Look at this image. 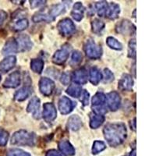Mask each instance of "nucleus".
<instances>
[{
  "mask_svg": "<svg viewBox=\"0 0 156 156\" xmlns=\"http://www.w3.org/2000/svg\"><path fill=\"white\" fill-rule=\"evenodd\" d=\"M105 138L108 140V142H119L122 141V140L126 137V126L122 123H113L108 124L104 129Z\"/></svg>",
  "mask_w": 156,
  "mask_h": 156,
  "instance_id": "obj_1",
  "label": "nucleus"
},
{
  "mask_svg": "<svg viewBox=\"0 0 156 156\" xmlns=\"http://www.w3.org/2000/svg\"><path fill=\"white\" fill-rule=\"evenodd\" d=\"M84 50H85L87 56L91 58H99L101 55V47L97 45L91 40H89V41H87L85 47H84Z\"/></svg>",
  "mask_w": 156,
  "mask_h": 156,
  "instance_id": "obj_2",
  "label": "nucleus"
},
{
  "mask_svg": "<svg viewBox=\"0 0 156 156\" xmlns=\"http://www.w3.org/2000/svg\"><path fill=\"white\" fill-rule=\"evenodd\" d=\"M58 29L64 35H69L74 31L75 27L70 20L64 19L58 23Z\"/></svg>",
  "mask_w": 156,
  "mask_h": 156,
  "instance_id": "obj_3",
  "label": "nucleus"
},
{
  "mask_svg": "<svg viewBox=\"0 0 156 156\" xmlns=\"http://www.w3.org/2000/svg\"><path fill=\"white\" fill-rule=\"evenodd\" d=\"M69 50H70L69 46L65 45V46L62 47V49L58 50V51H56L53 56L54 62L57 64H62L64 62H66L68 56H69Z\"/></svg>",
  "mask_w": 156,
  "mask_h": 156,
  "instance_id": "obj_4",
  "label": "nucleus"
},
{
  "mask_svg": "<svg viewBox=\"0 0 156 156\" xmlns=\"http://www.w3.org/2000/svg\"><path fill=\"white\" fill-rule=\"evenodd\" d=\"M16 41L17 44V48L20 51H27L30 49L33 45L30 37L26 34H20Z\"/></svg>",
  "mask_w": 156,
  "mask_h": 156,
  "instance_id": "obj_5",
  "label": "nucleus"
},
{
  "mask_svg": "<svg viewBox=\"0 0 156 156\" xmlns=\"http://www.w3.org/2000/svg\"><path fill=\"white\" fill-rule=\"evenodd\" d=\"M32 140V135L31 133H28L27 132L23 131V130H20L16 133H14L13 136L12 138V143L13 144H19V143H27L28 141Z\"/></svg>",
  "mask_w": 156,
  "mask_h": 156,
  "instance_id": "obj_6",
  "label": "nucleus"
},
{
  "mask_svg": "<svg viewBox=\"0 0 156 156\" xmlns=\"http://www.w3.org/2000/svg\"><path fill=\"white\" fill-rule=\"evenodd\" d=\"M54 88V83L48 78H42L40 81V90L44 95L51 94Z\"/></svg>",
  "mask_w": 156,
  "mask_h": 156,
  "instance_id": "obj_7",
  "label": "nucleus"
},
{
  "mask_svg": "<svg viewBox=\"0 0 156 156\" xmlns=\"http://www.w3.org/2000/svg\"><path fill=\"white\" fill-rule=\"evenodd\" d=\"M73 107H74L73 102H72L66 97H62L58 103V108L61 113L62 114H67L73 110Z\"/></svg>",
  "mask_w": 156,
  "mask_h": 156,
  "instance_id": "obj_8",
  "label": "nucleus"
},
{
  "mask_svg": "<svg viewBox=\"0 0 156 156\" xmlns=\"http://www.w3.org/2000/svg\"><path fill=\"white\" fill-rule=\"evenodd\" d=\"M43 115L44 119L48 122L53 120L56 116V111L54 105L51 103H46L44 105V110H43Z\"/></svg>",
  "mask_w": 156,
  "mask_h": 156,
  "instance_id": "obj_9",
  "label": "nucleus"
},
{
  "mask_svg": "<svg viewBox=\"0 0 156 156\" xmlns=\"http://www.w3.org/2000/svg\"><path fill=\"white\" fill-rule=\"evenodd\" d=\"M20 73L18 71H16L8 76L4 82L3 86L5 87H16L20 84Z\"/></svg>",
  "mask_w": 156,
  "mask_h": 156,
  "instance_id": "obj_10",
  "label": "nucleus"
},
{
  "mask_svg": "<svg viewBox=\"0 0 156 156\" xmlns=\"http://www.w3.org/2000/svg\"><path fill=\"white\" fill-rule=\"evenodd\" d=\"M107 102H108V107L115 111L119 106V103H120L119 96L115 92L110 93L107 95Z\"/></svg>",
  "mask_w": 156,
  "mask_h": 156,
  "instance_id": "obj_11",
  "label": "nucleus"
},
{
  "mask_svg": "<svg viewBox=\"0 0 156 156\" xmlns=\"http://www.w3.org/2000/svg\"><path fill=\"white\" fill-rule=\"evenodd\" d=\"M16 63V57L9 56L0 62V71L5 73L12 69Z\"/></svg>",
  "mask_w": 156,
  "mask_h": 156,
  "instance_id": "obj_12",
  "label": "nucleus"
},
{
  "mask_svg": "<svg viewBox=\"0 0 156 156\" xmlns=\"http://www.w3.org/2000/svg\"><path fill=\"white\" fill-rule=\"evenodd\" d=\"M73 81L77 84H83L85 83L87 80V73L84 69L76 71L73 73Z\"/></svg>",
  "mask_w": 156,
  "mask_h": 156,
  "instance_id": "obj_13",
  "label": "nucleus"
},
{
  "mask_svg": "<svg viewBox=\"0 0 156 156\" xmlns=\"http://www.w3.org/2000/svg\"><path fill=\"white\" fill-rule=\"evenodd\" d=\"M135 30V27L132 24L129 20H122L119 24V27L117 28V31L122 34H129L132 33V30Z\"/></svg>",
  "mask_w": 156,
  "mask_h": 156,
  "instance_id": "obj_14",
  "label": "nucleus"
},
{
  "mask_svg": "<svg viewBox=\"0 0 156 156\" xmlns=\"http://www.w3.org/2000/svg\"><path fill=\"white\" fill-rule=\"evenodd\" d=\"M119 86L121 89H123V90H131L132 86H133V80L130 76L127 74L123 75L119 81Z\"/></svg>",
  "mask_w": 156,
  "mask_h": 156,
  "instance_id": "obj_15",
  "label": "nucleus"
},
{
  "mask_svg": "<svg viewBox=\"0 0 156 156\" xmlns=\"http://www.w3.org/2000/svg\"><path fill=\"white\" fill-rule=\"evenodd\" d=\"M83 11H84V8L82 5V4L80 2H76L73 6V9L72 11V16L76 20L80 21V20L83 18Z\"/></svg>",
  "mask_w": 156,
  "mask_h": 156,
  "instance_id": "obj_16",
  "label": "nucleus"
},
{
  "mask_svg": "<svg viewBox=\"0 0 156 156\" xmlns=\"http://www.w3.org/2000/svg\"><path fill=\"white\" fill-rule=\"evenodd\" d=\"M18 48L16 41H15L14 39L10 38L7 42L5 43L2 52H3V54H9L12 53V52H16Z\"/></svg>",
  "mask_w": 156,
  "mask_h": 156,
  "instance_id": "obj_17",
  "label": "nucleus"
},
{
  "mask_svg": "<svg viewBox=\"0 0 156 156\" xmlns=\"http://www.w3.org/2000/svg\"><path fill=\"white\" fill-rule=\"evenodd\" d=\"M39 106H40V101H39V99L37 98L34 97L30 100L28 106H27V111L34 114V116H36L37 114V115H38Z\"/></svg>",
  "mask_w": 156,
  "mask_h": 156,
  "instance_id": "obj_18",
  "label": "nucleus"
},
{
  "mask_svg": "<svg viewBox=\"0 0 156 156\" xmlns=\"http://www.w3.org/2000/svg\"><path fill=\"white\" fill-rule=\"evenodd\" d=\"M119 6L115 3H112L108 8H107V16L111 19H115L119 13Z\"/></svg>",
  "mask_w": 156,
  "mask_h": 156,
  "instance_id": "obj_19",
  "label": "nucleus"
},
{
  "mask_svg": "<svg viewBox=\"0 0 156 156\" xmlns=\"http://www.w3.org/2000/svg\"><path fill=\"white\" fill-rule=\"evenodd\" d=\"M30 89L28 87H23V88L20 89L15 94V98L17 101H23V100L26 99L30 94Z\"/></svg>",
  "mask_w": 156,
  "mask_h": 156,
  "instance_id": "obj_20",
  "label": "nucleus"
},
{
  "mask_svg": "<svg viewBox=\"0 0 156 156\" xmlns=\"http://www.w3.org/2000/svg\"><path fill=\"white\" fill-rule=\"evenodd\" d=\"M101 75L100 72L98 70L97 68H91L90 71V80L94 85H97L98 83L100 81Z\"/></svg>",
  "mask_w": 156,
  "mask_h": 156,
  "instance_id": "obj_21",
  "label": "nucleus"
},
{
  "mask_svg": "<svg viewBox=\"0 0 156 156\" xmlns=\"http://www.w3.org/2000/svg\"><path fill=\"white\" fill-rule=\"evenodd\" d=\"M68 126H69L70 129H73V130H76L81 126V120L76 115H73V116L69 118V122H68Z\"/></svg>",
  "mask_w": 156,
  "mask_h": 156,
  "instance_id": "obj_22",
  "label": "nucleus"
},
{
  "mask_svg": "<svg viewBox=\"0 0 156 156\" xmlns=\"http://www.w3.org/2000/svg\"><path fill=\"white\" fill-rule=\"evenodd\" d=\"M104 117L101 115H94L90 117V126L92 128H98L102 124Z\"/></svg>",
  "mask_w": 156,
  "mask_h": 156,
  "instance_id": "obj_23",
  "label": "nucleus"
},
{
  "mask_svg": "<svg viewBox=\"0 0 156 156\" xmlns=\"http://www.w3.org/2000/svg\"><path fill=\"white\" fill-rule=\"evenodd\" d=\"M63 11H64L63 5L59 4V5H53V6H52V7L50 9L48 14H49V16H51L52 19H54L55 16H57L58 15H59L60 13H62Z\"/></svg>",
  "mask_w": 156,
  "mask_h": 156,
  "instance_id": "obj_24",
  "label": "nucleus"
},
{
  "mask_svg": "<svg viewBox=\"0 0 156 156\" xmlns=\"http://www.w3.org/2000/svg\"><path fill=\"white\" fill-rule=\"evenodd\" d=\"M31 69L35 73H40L42 71L43 66H44V62L41 59H33L31 61Z\"/></svg>",
  "mask_w": 156,
  "mask_h": 156,
  "instance_id": "obj_25",
  "label": "nucleus"
},
{
  "mask_svg": "<svg viewBox=\"0 0 156 156\" xmlns=\"http://www.w3.org/2000/svg\"><path fill=\"white\" fill-rule=\"evenodd\" d=\"M106 100V98L101 93H98L94 95L92 98V103L94 106H98V105H102L103 103Z\"/></svg>",
  "mask_w": 156,
  "mask_h": 156,
  "instance_id": "obj_26",
  "label": "nucleus"
},
{
  "mask_svg": "<svg viewBox=\"0 0 156 156\" xmlns=\"http://www.w3.org/2000/svg\"><path fill=\"white\" fill-rule=\"evenodd\" d=\"M107 44H108V45L110 48H114V49L121 50L122 48L121 43L119 42V41H117L116 39L114 38V37H108V38H107Z\"/></svg>",
  "mask_w": 156,
  "mask_h": 156,
  "instance_id": "obj_27",
  "label": "nucleus"
},
{
  "mask_svg": "<svg viewBox=\"0 0 156 156\" xmlns=\"http://www.w3.org/2000/svg\"><path fill=\"white\" fill-rule=\"evenodd\" d=\"M66 92H67L69 95L76 98L78 97V96L81 94V88L77 85H71L70 87L67 89Z\"/></svg>",
  "mask_w": 156,
  "mask_h": 156,
  "instance_id": "obj_28",
  "label": "nucleus"
},
{
  "mask_svg": "<svg viewBox=\"0 0 156 156\" xmlns=\"http://www.w3.org/2000/svg\"><path fill=\"white\" fill-rule=\"evenodd\" d=\"M96 9L98 10V13L101 16H103L106 13L107 11V4L105 2H98L96 4Z\"/></svg>",
  "mask_w": 156,
  "mask_h": 156,
  "instance_id": "obj_29",
  "label": "nucleus"
},
{
  "mask_svg": "<svg viewBox=\"0 0 156 156\" xmlns=\"http://www.w3.org/2000/svg\"><path fill=\"white\" fill-rule=\"evenodd\" d=\"M28 26V21L26 19H22L20 20L19 21L16 22L13 26V28L16 30H22L23 29L27 28Z\"/></svg>",
  "mask_w": 156,
  "mask_h": 156,
  "instance_id": "obj_30",
  "label": "nucleus"
},
{
  "mask_svg": "<svg viewBox=\"0 0 156 156\" xmlns=\"http://www.w3.org/2000/svg\"><path fill=\"white\" fill-rule=\"evenodd\" d=\"M92 28L94 33H100L101 30L104 28V23L99 20H94L92 22Z\"/></svg>",
  "mask_w": 156,
  "mask_h": 156,
  "instance_id": "obj_31",
  "label": "nucleus"
},
{
  "mask_svg": "<svg viewBox=\"0 0 156 156\" xmlns=\"http://www.w3.org/2000/svg\"><path fill=\"white\" fill-rule=\"evenodd\" d=\"M136 55V41L135 40H131L129 44V56L134 58Z\"/></svg>",
  "mask_w": 156,
  "mask_h": 156,
  "instance_id": "obj_32",
  "label": "nucleus"
},
{
  "mask_svg": "<svg viewBox=\"0 0 156 156\" xmlns=\"http://www.w3.org/2000/svg\"><path fill=\"white\" fill-rule=\"evenodd\" d=\"M8 139V133L4 129H0V145H5Z\"/></svg>",
  "mask_w": 156,
  "mask_h": 156,
  "instance_id": "obj_33",
  "label": "nucleus"
},
{
  "mask_svg": "<svg viewBox=\"0 0 156 156\" xmlns=\"http://www.w3.org/2000/svg\"><path fill=\"white\" fill-rule=\"evenodd\" d=\"M82 59V55L79 52V51H75L74 53L73 54L72 56V61L71 62L73 64H77L81 61Z\"/></svg>",
  "mask_w": 156,
  "mask_h": 156,
  "instance_id": "obj_34",
  "label": "nucleus"
},
{
  "mask_svg": "<svg viewBox=\"0 0 156 156\" xmlns=\"http://www.w3.org/2000/svg\"><path fill=\"white\" fill-rule=\"evenodd\" d=\"M80 95H81L80 101L83 102V104L84 105H87V104H88V98H89V94L87 93V91H86V90H84L83 92L80 94Z\"/></svg>",
  "mask_w": 156,
  "mask_h": 156,
  "instance_id": "obj_35",
  "label": "nucleus"
},
{
  "mask_svg": "<svg viewBox=\"0 0 156 156\" xmlns=\"http://www.w3.org/2000/svg\"><path fill=\"white\" fill-rule=\"evenodd\" d=\"M104 74H105V81H111V80H113V74L108 69H105Z\"/></svg>",
  "mask_w": 156,
  "mask_h": 156,
  "instance_id": "obj_36",
  "label": "nucleus"
},
{
  "mask_svg": "<svg viewBox=\"0 0 156 156\" xmlns=\"http://www.w3.org/2000/svg\"><path fill=\"white\" fill-rule=\"evenodd\" d=\"M6 18H7L6 12H5L4 11H1L0 12V26L4 23V21H5Z\"/></svg>",
  "mask_w": 156,
  "mask_h": 156,
  "instance_id": "obj_37",
  "label": "nucleus"
},
{
  "mask_svg": "<svg viewBox=\"0 0 156 156\" xmlns=\"http://www.w3.org/2000/svg\"><path fill=\"white\" fill-rule=\"evenodd\" d=\"M61 81L64 83V84H68L69 82V76L66 73H64L62 76V80Z\"/></svg>",
  "mask_w": 156,
  "mask_h": 156,
  "instance_id": "obj_38",
  "label": "nucleus"
},
{
  "mask_svg": "<svg viewBox=\"0 0 156 156\" xmlns=\"http://www.w3.org/2000/svg\"><path fill=\"white\" fill-rule=\"evenodd\" d=\"M0 80H1V76H0Z\"/></svg>",
  "mask_w": 156,
  "mask_h": 156,
  "instance_id": "obj_39",
  "label": "nucleus"
}]
</instances>
